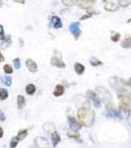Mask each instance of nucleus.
I'll use <instances>...</instances> for the list:
<instances>
[{
  "instance_id": "nucleus-1",
  "label": "nucleus",
  "mask_w": 131,
  "mask_h": 148,
  "mask_svg": "<svg viewBox=\"0 0 131 148\" xmlns=\"http://www.w3.org/2000/svg\"><path fill=\"white\" fill-rule=\"evenodd\" d=\"M77 118L81 125L90 127L95 123V112L90 109L89 107H82L78 111Z\"/></svg>"
},
{
  "instance_id": "nucleus-2",
  "label": "nucleus",
  "mask_w": 131,
  "mask_h": 148,
  "mask_svg": "<svg viewBox=\"0 0 131 148\" xmlns=\"http://www.w3.org/2000/svg\"><path fill=\"white\" fill-rule=\"evenodd\" d=\"M117 99L119 100V109L127 116H129L131 109V94L125 89L119 90L117 93Z\"/></svg>"
},
{
  "instance_id": "nucleus-3",
  "label": "nucleus",
  "mask_w": 131,
  "mask_h": 148,
  "mask_svg": "<svg viewBox=\"0 0 131 148\" xmlns=\"http://www.w3.org/2000/svg\"><path fill=\"white\" fill-rule=\"evenodd\" d=\"M80 24L78 22H74L72 24H70V26H69V30H70L71 34L73 35V37H74L75 40H78L81 35V30L79 28Z\"/></svg>"
},
{
  "instance_id": "nucleus-4",
  "label": "nucleus",
  "mask_w": 131,
  "mask_h": 148,
  "mask_svg": "<svg viewBox=\"0 0 131 148\" xmlns=\"http://www.w3.org/2000/svg\"><path fill=\"white\" fill-rule=\"evenodd\" d=\"M95 0H76V5L81 9H88L91 8L94 4Z\"/></svg>"
},
{
  "instance_id": "nucleus-5",
  "label": "nucleus",
  "mask_w": 131,
  "mask_h": 148,
  "mask_svg": "<svg viewBox=\"0 0 131 148\" xmlns=\"http://www.w3.org/2000/svg\"><path fill=\"white\" fill-rule=\"evenodd\" d=\"M87 95H88V97L94 102V105L97 107V108H100V107H101V99H100L99 95H97L96 93L91 91V90H89V91L87 92Z\"/></svg>"
},
{
  "instance_id": "nucleus-6",
  "label": "nucleus",
  "mask_w": 131,
  "mask_h": 148,
  "mask_svg": "<svg viewBox=\"0 0 131 148\" xmlns=\"http://www.w3.org/2000/svg\"><path fill=\"white\" fill-rule=\"evenodd\" d=\"M26 65H27L28 69L31 71V72L35 73L38 71V64L35 63L33 59L28 58L27 60H26Z\"/></svg>"
},
{
  "instance_id": "nucleus-7",
  "label": "nucleus",
  "mask_w": 131,
  "mask_h": 148,
  "mask_svg": "<svg viewBox=\"0 0 131 148\" xmlns=\"http://www.w3.org/2000/svg\"><path fill=\"white\" fill-rule=\"evenodd\" d=\"M50 63H51V65L56 66V67H58V68H64V67H65V63L61 60L60 57H53V58H51Z\"/></svg>"
},
{
  "instance_id": "nucleus-8",
  "label": "nucleus",
  "mask_w": 131,
  "mask_h": 148,
  "mask_svg": "<svg viewBox=\"0 0 131 148\" xmlns=\"http://www.w3.org/2000/svg\"><path fill=\"white\" fill-rule=\"evenodd\" d=\"M51 24H52L51 26L54 29H60V28H62V26H63V24L58 16H53V17L51 18Z\"/></svg>"
},
{
  "instance_id": "nucleus-9",
  "label": "nucleus",
  "mask_w": 131,
  "mask_h": 148,
  "mask_svg": "<svg viewBox=\"0 0 131 148\" xmlns=\"http://www.w3.org/2000/svg\"><path fill=\"white\" fill-rule=\"evenodd\" d=\"M118 9V6L116 3H114L113 1H108L104 4V10L109 11V12H114Z\"/></svg>"
},
{
  "instance_id": "nucleus-10",
  "label": "nucleus",
  "mask_w": 131,
  "mask_h": 148,
  "mask_svg": "<svg viewBox=\"0 0 131 148\" xmlns=\"http://www.w3.org/2000/svg\"><path fill=\"white\" fill-rule=\"evenodd\" d=\"M68 121H69V125H70V126H72L73 130H78V128L81 127V123L76 120V119L72 118V116H69Z\"/></svg>"
},
{
  "instance_id": "nucleus-11",
  "label": "nucleus",
  "mask_w": 131,
  "mask_h": 148,
  "mask_svg": "<svg viewBox=\"0 0 131 148\" xmlns=\"http://www.w3.org/2000/svg\"><path fill=\"white\" fill-rule=\"evenodd\" d=\"M63 94H64V86L61 84L56 85L55 89H54V91H53V96L60 97V96H62Z\"/></svg>"
},
{
  "instance_id": "nucleus-12",
  "label": "nucleus",
  "mask_w": 131,
  "mask_h": 148,
  "mask_svg": "<svg viewBox=\"0 0 131 148\" xmlns=\"http://www.w3.org/2000/svg\"><path fill=\"white\" fill-rule=\"evenodd\" d=\"M121 47L123 49H130L131 47V37L129 35H126L124 40L121 42Z\"/></svg>"
},
{
  "instance_id": "nucleus-13",
  "label": "nucleus",
  "mask_w": 131,
  "mask_h": 148,
  "mask_svg": "<svg viewBox=\"0 0 131 148\" xmlns=\"http://www.w3.org/2000/svg\"><path fill=\"white\" fill-rule=\"evenodd\" d=\"M51 141H52V145H53L54 147H55L56 145L60 142V136H59V134H58V132H57V131H53V132H52Z\"/></svg>"
},
{
  "instance_id": "nucleus-14",
  "label": "nucleus",
  "mask_w": 131,
  "mask_h": 148,
  "mask_svg": "<svg viewBox=\"0 0 131 148\" xmlns=\"http://www.w3.org/2000/svg\"><path fill=\"white\" fill-rule=\"evenodd\" d=\"M74 70L75 72L77 74H79V75H81V74L84 73L85 71V66L83 65V64H81L79 62H76L75 65H74Z\"/></svg>"
},
{
  "instance_id": "nucleus-15",
  "label": "nucleus",
  "mask_w": 131,
  "mask_h": 148,
  "mask_svg": "<svg viewBox=\"0 0 131 148\" xmlns=\"http://www.w3.org/2000/svg\"><path fill=\"white\" fill-rule=\"evenodd\" d=\"M12 44V40H11V37L10 36H8V38H5L3 40H2V44H1V47L3 49H7V47H9L11 46Z\"/></svg>"
},
{
  "instance_id": "nucleus-16",
  "label": "nucleus",
  "mask_w": 131,
  "mask_h": 148,
  "mask_svg": "<svg viewBox=\"0 0 131 148\" xmlns=\"http://www.w3.org/2000/svg\"><path fill=\"white\" fill-rule=\"evenodd\" d=\"M25 97L22 96V95H19L17 97V103H18V109H23V107L25 106Z\"/></svg>"
},
{
  "instance_id": "nucleus-17",
  "label": "nucleus",
  "mask_w": 131,
  "mask_h": 148,
  "mask_svg": "<svg viewBox=\"0 0 131 148\" xmlns=\"http://www.w3.org/2000/svg\"><path fill=\"white\" fill-rule=\"evenodd\" d=\"M35 92V86L34 84H28L26 87V93L28 95H34Z\"/></svg>"
},
{
  "instance_id": "nucleus-18",
  "label": "nucleus",
  "mask_w": 131,
  "mask_h": 148,
  "mask_svg": "<svg viewBox=\"0 0 131 148\" xmlns=\"http://www.w3.org/2000/svg\"><path fill=\"white\" fill-rule=\"evenodd\" d=\"M7 98H8V92H7V90L3 89V88H0V100L4 101Z\"/></svg>"
},
{
  "instance_id": "nucleus-19",
  "label": "nucleus",
  "mask_w": 131,
  "mask_h": 148,
  "mask_svg": "<svg viewBox=\"0 0 131 148\" xmlns=\"http://www.w3.org/2000/svg\"><path fill=\"white\" fill-rule=\"evenodd\" d=\"M28 133H29V131H28V130H20L18 132V138L20 140H22V139H24V138H26L27 137V135H28Z\"/></svg>"
},
{
  "instance_id": "nucleus-20",
  "label": "nucleus",
  "mask_w": 131,
  "mask_h": 148,
  "mask_svg": "<svg viewBox=\"0 0 131 148\" xmlns=\"http://www.w3.org/2000/svg\"><path fill=\"white\" fill-rule=\"evenodd\" d=\"M90 63H91V65H93V66L103 65V62H102L101 60H99L98 58H96V57H92V58L90 59Z\"/></svg>"
},
{
  "instance_id": "nucleus-21",
  "label": "nucleus",
  "mask_w": 131,
  "mask_h": 148,
  "mask_svg": "<svg viewBox=\"0 0 131 148\" xmlns=\"http://www.w3.org/2000/svg\"><path fill=\"white\" fill-rule=\"evenodd\" d=\"M130 0H118V5L120 7H128L130 5Z\"/></svg>"
},
{
  "instance_id": "nucleus-22",
  "label": "nucleus",
  "mask_w": 131,
  "mask_h": 148,
  "mask_svg": "<svg viewBox=\"0 0 131 148\" xmlns=\"http://www.w3.org/2000/svg\"><path fill=\"white\" fill-rule=\"evenodd\" d=\"M3 70L6 74H11L13 72V67H12L10 64H5V65L3 66Z\"/></svg>"
},
{
  "instance_id": "nucleus-23",
  "label": "nucleus",
  "mask_w": 131,
  "mask_h": 148,
  "mask_svg": "<svg viewBox=\"0 0 131 148\" xmlns=\"http://www.w3.org/2000/svg\"><path fill=\"white\" fill-rule=\"evenodd\" d=\"M2 79H3V83H4V85H6V86H11L12 84V78L11 77H9V76H4V77H2Z\"/></svg>"
},
{
  "instance_id": "nucleus-24",
  "label": "nucleus",
  "mask_w": 131,
  "mask_h": 148,
  "mask_svg": "<svg viewBox=\"0 0 131 148\" xmlns=\"http://www.w3.org/2000/svg\"><path fill=\"white\" fill-rule=\"evenodd\" d=\"M19 141H20V139L18 138V136L12 138V140H11V142H10V148H15L16 146H17V144H18Z\"/></svg>"
},
{
  "instance_id": "nucleus-25",
  "label": "nucleus",
  "mask_w": 131,
  "mask_h": 148,
  "mask_svg": "<svg viewBox=\"0 0 131 148\" xmlns=\"http://www.w3.org/2000/svg\"><path fill=\"white\" fill-rule=\"evenodd\" d=\"M111 40H113V42H117L118 40H120V34H119V33H114V34L111 35Z\"/></svg>"
},
{
  "instance_id": "nucleus-26",
  "label": "nucleus",
  "mask_w": 131,
  "mask_h": 148,
  "mask_svg": "<svg viewBox=\"0 0 131 148\" xmlns=\"http://www.w3.org/2000/svg\"><path fill=\"white\" fill-rule=\"evenodd\" d=\"M62 3L65 6H72L76 3L75 0H62Z\"/></svg>"
},
{
  "instance_id": "nucleus-27",
  "label": "nucleus",
  "mask_w": 131,
  "mask_h": 148,
  "mask_svg": "<svg viewBox=\"0 0 131 148\" xmlns=\"http://www.w3.org/2000/svg\"><path fill=\"white\" fill-rule=\"evenodd\" d=\"M13 63H14V66H15V69H20V67H21L20 58H15L13 60Z\"/></svg>"
},
{
  "instance_id": "nucleus-28",
  "label": "nucleus",
  "mask_w": 131,
  "mask_h": 148,
  "mask_svg": "<svg viewBox=\"0 0 131 148\" xmlns=\"http://www.w3.org/2000/svg\"><path fill=\"white\" fill-rule=\"evenodd\" d=\"M5 39V36H4V28L2 25H0V40H3Z\"/></svg>"
},
{
  "instance_id": "nucleus-29",
  "label": "nucleus",
  "mask_w": 131,
  "mask_h": 148,
  "mask_svg": "<svg viewBox=\"0 0 131 148\" xmlns=\"http://www.w3.org/2000/svg\"><path fill=\"white\" fill-rule=\"evenodd\" d=\"M68 136L69 137H72V138H79V133H76V132H68Z\"/></svg>"
},
{
  "instance_id": "nucleus-30",
  "label": "nucleus",
  "mask_w": 131,
  "mask_h": 148,
  "mask_svg": "<svg viewBox=\"0 0 131 148\" xmlns=\"http://www.w3.org/2000/svg\"><path fill=\"white\" fill-rule=\"evenodd\" d=\"M5 114H4V113H3V112H2L1 111V110H0V121H5Z\"/></svg>"
},
{
  "instance_id": "nucleus-31",
  "label": "nucleus",
  "mask_w": 131,
  "mask_h": 148,
  "mask_svg": "<svg viewBox=\"0 0 131 148\" xmlns=\"http://www.w3.org/2000/svg\"><path fill=\"white\" fill-rule=\"evenodd\" d=\"M91 17H92L91 15H89V14H87V15H84V16H83V17H81L80 19H81V20H85V19H89V18H91Z\"/></svg>"
},
{
  "instance_id": "nucleus-32",
  "label": "nucleus",
  "mask_w": 131,
  "mask_h": 148,
  "mask_svg": "<svg viewBox=\"0 0 131 148\" xmlns=\"http://www.w3.org/2000/svg\"><path fill=\"white\" fill-rule=\"evenodd\" d=\"M14 2H17V3H20V4H24L25 3V0H13Z\"/></svg>"
},
{
  "instance_id": "nucleus-33",
  "label": "nucleus",
  "mask_w": 131,
  "mask_h": 148,
  "mask_svg": "<svg viewBox=\"0 0 131 148\" xmlns=\"http://www.w3.org/2000/svg\"><path fill=\"white\" fill-rule=\"evenodd\" d=\"M4 59H5V58H4V56H2L1 51H0V62H3V61H4Z\"/></svg>"
},
{
  "instance_id": "nucleus-34",
  "label": "nucleus",
  "mask_w": 131,
  "mask_h": 148,
  "mask_svg": "<svg viewBox=\"0 0 131 148\" xmlns=\"http://www.w3.org/2000/svg\"><path fill=\"white\" fill-rule=\"evenodd\" d=\"M123 83H124V84H126V85H128V86H130V87H131V79L128 80L127 82H125V81H123Z\"/></svg>"
},
{
  "instance_id": "nucleus-35",
  "label": "nucleus",
  "mask_w": 131,
  "mask_h": 148,
  "mask_svg": "<svg viewBox=\"0 0 131 148\" xmlns=\"http://www.w3.org/2000/svg\"><path fill=\"white\" fill-rule=\"evenodd\" d=\"M3 130H2V127H1V126H0V138H2V137H3Z\"/></svg>"
},
{
  "instance_id": "nucleus-36",
  "label": "nucleus",
  "mask_w": 131,
  "mask_h": 148,
  "mask_svg": "<svg viewBox=\"0 0 131 148\" xmlns=\"http://www.w3.org/2000/svg\"><path fill=\"white\" fill-rule=\"evenodd\" d=\"M127 23H131V18H130V19H128V20H127Z\"/></svg>"
},
{
  "instance_id": "nucleus-37",
  "label": "nucleus",
  "mask_w": 131,
  "mask_h": 148,
  "mask_svg": "<svg viewBox=\"0 0 131 148\" xmlns=\"http://www.w3.org/2000/svg\"><path fill=\"white\" fill-rule=\"evenodd\" d=\"M103 1H104V2H106V0H103Z\"/></svg>"
},
{
  "instance_id": "nucleus-38",
  "label": "nucleus",
  "mask_w": 131,
  "mask_h": 148,
  "mask_svg": "<svg viewBox=\"0 0 131 148\" xmlns=\"http://www.w3.org/2000/svg\"><path fill=\"white\" fill-rule=\"evenodd\" d=\"M0 1H2V0H0Z\"/></svg>"
}]
</instances>
